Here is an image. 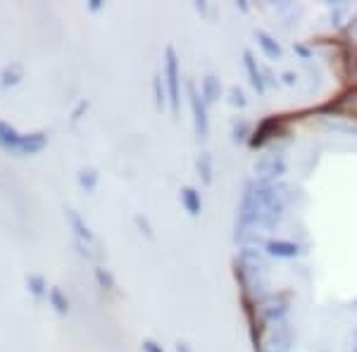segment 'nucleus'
Here are the masks:
<instances>
[{
  "label": "nucleus",
  "instance_id": "obj_1",
  "mask_svg": "<svg viewBox=\"0 0 357 352\" xmlns=\"http://www.w3.org/2000/svg\"><path fill=\"white\" fill-rule=\"evenodd\" d=\"M279 181L262 183L250 181L238 205V227L250 231H269L279 224L286 210V193Z\"/></svg>",
  "mask_w": 357,
  "mask_h": 352
},
{
  "label": "nucleus",
  "instance_id": "obj_2",
  "mask_svg": "<svg viewBox=\"0 0 357 352\" xmlns=\"http://www.w3.org/2000/svg\"><path fill=\"white\" fill-rule=\"evenodd\" d=\"M236 276L243 286L245 298H255V303L267 298L269 288V264L257 247L245 245L236 257Z\"/></svg>",
  "mask_w": 357,
  "mask_h": 352
},
{
  "label": "nucleus",
  "instance_id": "obj_3",
  "mask_svg": "<svg viewBox=\"0 0 357 352\" xmlns=\"http://www.w3.org/2000/svg\"><path fill=\"white\" fill-rule=\"evenodd\" d=\"M165 82H167V93H169V105H172V112L178 114V95H181V72H178V57H176V50L172 45H167L165 50Z\"/></svg>",
  "mask_w": 357,
  "mask_h": 352
},
{
  "label": "nucleus",
  "instance_id": "obj_4",
  "mask_svg": "<svg viewBox=\"0 0 357 352\" xmlns=\"http://www.w3.org/2000/svg\"><path fill=\"white\" fill-rule=\"evenodd\" d=\"M252 171H255V181L276 183L286 174V158L281 153H264L257 158Z\"/></svg>",
  "mask_w": 357,
  "mask_h": 352
},
{
  "label": "nucleus",
  "instance_id": "obj_5",
  "mask_svg": "<svg viewBox=\"0 0 357 352\" xmlns=\"http://www.w3.org/2000/svg\"><path fill=\"white\" fill-rule=\"evenodd\" d=\"M317 112H326V114L343 117V119H357V86L348 89L338 98H333V100H329L326 105H321Z\"/></svg>",
  "mask_w": 357,
  "mask_h": 352
},
{
  "label": "nucleus",
  "instance_id": "obj_6",
  "mask_svg": "<svg viewBox=\"0 0 357 352\" xmlns=\"http://www.w3.org/2000/svg\"><path fill=\"white\" fill-rule=\"evenodd\" d=\"M286 117H267L264 122H260L255 131H252V136L248 138V143H250V148H260L264 146L267 141H272V138H279V136H286Z\"/></svg>",
  "mask_w": 357,
  "mask_h": 352
},
{
  "label": "nucleus",
  "instance_id": "obj_7",
  "mask_svg": "<svg viewBox=\"0 0 357 352\" xmlns=\"http://www.w3.org/2000/svg\"><path fill=\"white\" fill-rule=\"evenodd\" d=\"M188 100H191V109H193V126H195V136L200 141H205L207 134H210V119H207V105L203 100V95L198 93L193 84H188Z\"/></svg>",
  "mask_w": 357,
  "mask_h": 352
},
{
  "label": "nucleus",
  "instance_id": "obj_8",
  "mask_svg": "<svg viewBox=\"0 0 357 352\" xmlns=\"http://www.w3.org/2000/svg\"><path fill=\"white\" fill-rule=\"evenodd\" d=\"M289 300H291L289 293H279V296H267L257 305H260V312H262L264 319L279 324V321H286V314H289V309H291Z\"/></svg>",
  "mask_w": 357,
  "mask_h": 352
},
{
  "label": "nucleus",
  "instance_id": "obj_9",
  "mask_svg": "<svg viewBox=\"0 0 357 352\" xmlns=\"http://www.w3.org/2000/svg\"><path fill=\"white\" fill-rule=\"evenodd\" d=\"M274 326L276 328L272 333V340L267 343V350L264 352H289L293 343V331L286 321H279V324H274Z\"/></svg>",
  "mask_w": 357,
  "mask_h": 352
},
{
  "label": "nucleus",
  "instance_id": "obj_10",
  "mask_svg": "<svg viewBox=\"0 0 357 352\" xmlns=\"http://www.w3.org/2000/svg\"><path fill=\"white\" fill-rule=\"evenodd\" d=\"M48 146V136L45 134H26V136H22L20 138V146L15 148V153L17 155H36V153H41V150Z\"/></svg>",
  "mask_w": 357,
  "mask_h": 352
},
{
  "label": "nucleus",
  "instance_id": "obj_11",
  "mask_svg": "<svg viewBox=\"0 0 357 352\" xmlns=\"http://www.w3.org/2000/svg\"><path fill=\"white\" fill-rule=\"evenodd\" d=\"M243 65H245L248 77H250L252 89H255L257 93H264V89H267V82H264L262 69L257 67V60H255V57H252L250 50H243Z\"/></svg>",
  "mask_w": 357,
  "mask_h": 352
},
{
  "label": "nucleus",
  "instance_id": "obj_12",
  "mask_svg": "<svg viewBox=\"0 0 357 352\" xmlns=\"http://www.w3.org/2000/svg\"><path fill=\"white\" fill-rule=\"evenodd\" d=\"M224 93V86L220 82V77H215V74H207L203 77V82H200V95H203L205 105H212V102H217Z\"/></svg>",
  "mask_w": 357,
  "mask_h": 352
},
{
  "label": "nucleus",
  "instance_id": "obj_13",
  "mask_svg": "<svg viewBox=\"0 0 357 352\" xmlns=\"http://www.w3.org/2000/svg\"><path fill=\"white\" fill-rule=\"evenodd\" d=\"M264 247L272 257H281V259H293L301 255V245L291 243V240H264Z\"/></svg>",
  "mask_w": 357,
  "mask_h": 352
},
{
  "label": "nucleus",
  "instance_id": "obj_14",
  "mask_svg": "<svg viewBox=\"0 0 357 352\" xmlns=\"http://www.w3.org/2000/svg\"><path fill=\"white\" fill-rule=\"evenodd\" d=\"M67 219H69V224H72L74 236H77L79 245H84V243H93V234H91L89 224L84 222V219H82V215H79V212L69 210V212H67Z\"/></svg>",
  "mask_w": 357,
  "mask_h": 352
},
{
  "label": "nucleus",
  "instance_id": "obj_15",
  "mask_svg": "<svg viewBox=\"0 0 357 352\" xmlns=\"http://www.w3.org/2000/svg\"><path fill=\"white\" fill-rule=\"evenodd\" d=\"M181 205H183V210L188 212L191 217H198L200 212H203V200H200V193L195 188L191 186H186V188H181Z\"/></svg>",
  "mask_w": 357,
  "mask_h": 352
},
{
  "label": "nucleus",
  "instance_id": "obj_16",
  "mask_svg": "<svg viewBox=\"0 0 357 352\" xmlns=\"http://www.w3.org/2000/svg\"><path fill=\"white\" fill-rule=\"evenodd\" d=\"M22 77H24V69H22L20 62H10V65H5L3 72H0V86H3V89L17 86L22 82Z\"/></svg>",
  "mask_w": 357,
  "mask_h": 352
},
{
  "label": "nucleus",
  "instance_id": "obj_17",
  "mask_svg": "<svg viewBox=\"0 0 357 352\" xmlns=\"http://www.w3.org/2000/svg\"><path fill=\"white\" fill-rule=\"evenodd\" d=\"M255 38H257V43H260V48H262V53L269 57V60H276V57H281V45L279 41H276L274 36H269L267 31H255Z\"/></svg>",
  "mask_w": 357,
  "mask_h": 352
},
{
  "label": "nucleus",
  "instance_id": "obj_18",
  "mask_svg": "<svg viewBox=\"0 0 357 352\" xmlns=\"http://www.w3.org/2000/svg\"><path fill=\"white\" fill-rule=\"evenodd\" d=\"M20 138H22V134H17L15 126L0 122V148H5V150H10V153H15V148L20 146Z\"/></svg>",
  "mask_w": 357,
  "mask_h": 352
},
{
  "label": "nucleus",
  "instance_id": "obj_19",
  "mask_svg": "<svg viewBox=\"0 0 357 352\" xmlns=\"http://www.w3.org/2000/svg\"><path fill=\"white\" fill-rule=\"evenodd\" d=\"M48 300H50V305L55 307V312H60V314H67V312H69V300H67L65 293H62V288H50Z\"/></svg>",
  "mask_w": 357,
  "mask_h": 352
},
{
  "label": "nucleus",
  "instance_id": "obj_20",
  "mask_svg": "<svg viewBox=\"0 0 357 352\" xmlns=\"http://www.w3.org/2000/svg\"><path fill=\"white\" fill-rule=\"evenodd\" d=\"M26 286H29V291H31V296H36V298H43L45 291H48V284H45V279L41 274L26 276Z\"/></svg>",
  "mask_w": 357,
  "mask_h": 352
},
{
  "label": "nucleus",
  "instance_id": "obj_21",
  "mask_svg": "<svg viewBox=\"0 0 357 352\" xmlns=\"http://www.w3.org/2000/svg\"><path fill=\"white\" fill-rule=\"evenodd\" d=\"M79 186H82L84 190H96L98 186V171L93 169V167H89V169H82L79 171Z\"/></svg>",
  "mask_w": 357,
  "mask_h": 352
},
{
  "label": "nucleus",
  "instance_id": "obj_22",
  "mask_svg": "<svg viewBox=\"0 0 357 352\" xmlns=\"http://www.w3.org/2000/svg\"><path fill=\"white\" fill-rule=\"evenodd\" d=\"M195 164H198V174L203 176V183H210L212 181V155L203 153Z\"/></svg>",
  "mask_w": 357,
  "mask_h": 352
},
{
  "label": "nucleus",
  "instance_id": "obj_23",
  "mask_svg": "<svg viewBox=\"0 0 357 352\" xmlns=\"http://www.w3.org/2000/svg\"><path fill=\"white\" fill-rule=\"evenodd\" d=\"M96 279H98V284H100L102 291H114V276L107 269L98 267L96 269Z\"/></svg>",
  "mask_w": 357,
  "mask_h": 352
},
{
  "label": "nucleus",
  "instance_id": "obj_24",
  "mask_svg": "<svg viewBox=\"0 0 357 352\" xmlns=\"http://www.w3.org/2000/svg\"><path fill=\"white\" fill-rule=\"evenodd\" d=\"M155 105H158V109L165 107V93H162V77H155Z\"/></svg>",
  "mask_w": 357,
  "mask_h": 352
},
{
  "label": "nucleus",
  "instance_id": "obj_25",
  "mask_svg": "<svg viewBox=\"0 0 357 352\" xmlns=\"http://www.w3.org/2000/svg\"><path fill=\"white\" fill-rule=\"evenodd\" d=\"M229 93H231V105H234V107H245V105H248L245 93H243L241 89H236V86H234V89L229 91Z\"/></svg>",
  "mask_w": 357,
  "mask_h": 352
},
{
  "label": "nucleus",
  "instance_id": "obj_26",
  "mask_svg": "<svg viewBox=\"0 0 357 352\" xmlns=\"http://www.w3.org/2000/svg\"><path fill=\"white\" fill-rule=\"evenodd\" d=\"M134 222H136V227L138 229H141V234H146L148 236V238H155V236H153V229H151V224H148V219L146 217H141V215H136L134 217Z\"/></svg>",
  "mask_w": 357,
  "mask_h": 352
},
{
  "label": "nucleus",
  "instance_id": "obj_27",
  "mask_svg": "<svg viewBox=\"0 0 357 352\" xmlns=\"http://www.w3.org/2000/svg\"><path fill=\"white\" fill-rule=\"evenodd\" d=\"M248 134V124L241 122V124H234V141H243Z\"/></svg>",
  "mask_w": 357,
  "mask_h": 352
},
{
  "label": "nucleus",
  "instance_id": "obj_28",
  "mask_svg": "<svg viewBox=\"0 0 357 352\" xmlns=\"http://www.w3.org/2000/svg\"><path fill=\"white\" fill-rule=\"evenodd\" d=\"M143 352H165L162 345H158L155 340H143Z\"/></svg>",
  "mask_w": 357,
  "mask_h": 352
},
{
  "label": "nucleus",
  "instance_id": "obj_29",
  "mask_svg": "<svg viewBox=\"0 0 357 352\" xmlns=\"http://www.w3.org/2000/svg\"><path fill=\"white\" fill-rule=\"evenodd\" d=\"M84 109H89V102H79V107L74 109V114H72V117H74V122H77V119H79V114H82Z\"/></svg>",
  "mask_w": 357,
  "mask_h": 352
},
{
  "label": "nucleus",
  "instance_id": "obj_30",
  "mask_svg": "<svg viewBox=\"0 0 357 352\" xmlns=\"http://www.w3.org/2000/svg\"><path fill=\"white\" fill-rule=\"evenodd\" d=\"M176 352H193L188 343H176Z\"/></svg>",
  "mask_w": 357,
  "mask_h": 352
},
{
  "label": "nucleus",
  "instance_id": "obj_31",
  "mask_svg": "<svg viewBox=\"0 0 357 352\" xmlns=\"http://www.w3.org/2000/svg\"><path fill=\"white\" fill-rule=\"evenodd\" d=\"M89 8L96 13V10H100V8H102V3H100V0H91V3H89Z\"/></svg>",
  "mask_w": 357,
  "mask_h": 352
},
{
  "label": "nucleus",
  "instance_id": "obj_32",
  "mask_svg": "<svg viewBox=\"0 0 357 352\" xmlns=\"http://www.w3.org/2000/svg\"><path fill=\"white\" fill-rule=\"evenodd\" d=\"M296 79H298V77H296V74H291V72H286V74H284V82H286V84H293Z\"/></svg>",
  "mask_w": 357,
  "mask_h": 352
},
{
  "label": "nucleus",
  "instance_id": "obj_33",
  "mask_svg": "<svg viewBox=\"0 0 357 352\" xmlns=\"http://www.w3.org/2000/svg\"><path fill=\"white\" fill-rule=\"evenodd\" d=\"M296 50H298V53H301L303 57H310V50L305 48V45H296Z\"/></svg>",
  "mask_w": 357,
  "mask_h": 352
},
{
  "label": "nucleus",
  "instance_id": "obj_34",
  "mask_svg": "<svg viewBox=\"0 0 357 352\" xmlns=\"http://www.w3.org/2000/svg\"><path fill=\"white\" fill-rule=\"evenodd\" d=\"M353 340H355V345H353V350H350V352H357V328L353 331Z\"/></svg>",
  "mask_w": 357,
  "mask_h": 352
}]
</instances>
